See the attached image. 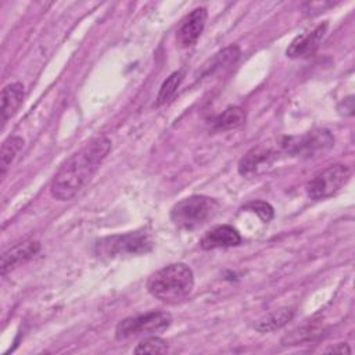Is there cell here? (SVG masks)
<instances>
[{"instance_id":"cell-1","label":"cell","mask_w":355,"mask_h":355,"mask_svg":"<svg viewBox=\"0 0 355 355\" xmlns=\"http://www.w3.org/2000/svg\"><path fill=\"white\" fill-rule=\"evenodd\" d=\"M110 151L111 140L107 136H98L73 153L51 180L50 191L53 197L60 201L75 197L89 183Z\"/></svg>"},{"instance_id":"cell-2","label":"cell","mask_w":355,"mask_h":355,"mask_svg":"<svg viewBox=\"0 0 355 355\" xmlns=\"http://www.w3.org/2000/svg\"><path fill=\"white\" fill-rule=\"evenodd\" d=\"M146 287L154 298L162 302H180L193 291L194 275L186 263H171L151 273Z\"/></svg>"},{"instance_id":"cell-3","label":"cell","mask_w":355,"mask_h":355,"mask_svg":"<svg viewBox=\"0 0 355 355\" xmlns=\"http://www.w3.org/2000/svg\"><path fill=\"white\" fill-rule=\"evenodd\" d=\"M218 202L205 196H190L178 201L171 209V220L183 230H194L209 219L218 211Z\"/></svg>"},{"instance_id":"cell-4","label":"cell","mask_w":355,"mask_h":355,"mask_svg":"<svg viewBox=\"0 0 355 355\" xmlns=\"http://www.w3.org/2000/svg\"><path fill=\"white\" fill-rule=\"evenodd\" d=\"M153 250V240L146 232H129L125 234L101 239L96 244V252L103 257L141 255Z\"/></svg>"},{"instance_id":"cell-5","label":"cell","mask_w":355,"mask_h":355,"mask_svg":"<svg viewBox=\"0 0 355 355\" xmlns=\"http://www.w3.org/2000/svg\"><path fill=\"white\" fill-rule=\"evenodd\" d=\"M334 144V137L327 129H315L301 136H286L282 139V148L295 157L312 158L329 151Z\"/></svg>"},{"instance_id":"cell-6","label":"cell","mask_w":355,"mask_h":355,"mask_svg":"<svg viewBox=\"0 0 355 355\" xmlns=\"http://www.w3.org/2000/svg\"><path fill=\"white\" fill-rule=\"evenodd\" d=\"M172 323L171 313L165 311H150L121 320L115 329L116 340H128L141 334H154L165 330Z\"/></svg>"},{"instance_id":"cell-7","label":"cell","mask_w":355,"mask_h":355,"mask_svg":"<svg viewBox=\"0 0 355 355\" xmlns=\"http://www.w3.org/2000/svg\"><path fill=\"white\" fill-rule=\"evenodd\" d=\"M351 178V169L343 164H334L316 173L306 183V194L311 200H324L336 194Z\"/></svg>"},{"instance_id":"cell-8","label":"cell","mask_w":355,"mask_h":355,"mask_svg":"<svg viewBox=\"0 0 355 355\" xmlns=\"http://www.w3.org/2000/svg\"><path fill=\"white\" fill-rule=\"evenodd\" d=\"M276 153L265 146L251 148L239 162V173L244 178H257L265 173L275 162Z\"/></svg>"},{"instance_id":"cell-9","label":"cell","mask_w":355,"mask_h":355,"mask_svg":"<svg viewBox=\"0 0 355 355\" xmlns=\"http://www.w3.org/2000/svg\"><path fill=\"white\" fill-rule=\"evenodd\" d=\"M207 17V8L197 7L182 21L176 32V42L180 47H190L198 40L205 28Z\"/></svg>"},{"instance_id":"cell-10","label":"cell","mask_w":355,"mask_h":355,"mask_svg":"<svg viewBox=\"0 0 355 355\" xmlns=\"http://www.w3.org/2000/svg\"><path fill=\"white\" fill-rule=\"evenodd\" d=\"M329 24L322 22L318 26H315L312 31L305 32L302 35H298L287 47L286 54L290 58H304L309 57L315 53V50L319 47V43L324 37L327 32Z\"/></svg>"},{"instance_id":"cell-11","label":"cell","mask_w":355,"mask_h":355,"mask_svg":"<svg viewBox=\"0 0 355 355\" xmlns=\"http://www.w3.org/2000/svg\"><path fill=\"white\" fill-rule=\"evenodd\" d=\"M40 250V243L36 240H25L14 244L1 255V275H7L12 269L32 259Z\"/></svg>"},{"instance_id":"cell-12","label":"cell","mask_w":355,"mask_h":355,"mask_svg":"<svg viewBox=\"0 0 355 355\" xmlns=\"http://www.w3.org/2000/svg\"><path fill=\"white\" fill-rule=\"evenodd\" d=\"M241 243L240 233L230 225L215 226L208 230L200 240V247L204 250L234 247Z\"/></svg>"},{"instance_id":"cell-13","label":"cell","mask_w":355,"mask_h":355,"mask_svg":"<svg viewBox=\"0 0 355 355\" xmlns=\"http://www.w3.org/2000/svg\"><path fill=\"white\" fill-rule=\"evenodd\" d=\"M25 89L21 82H14L4 86L1 92V126L18 111L24 101Z\"/></svg>"},{"instance_id":"cell-14","label":"cell","mask_w":355,"mask_h":355,"mask_svg":"<svg viewBox=\"0 0 355 355\" xmlns=\"http://www.w3.org/2000/svg\"><path fill=\"white\" fill-rule=\"evenodd\" d=\"M239 57H240V49L236 44L225 47L223 50L216 53L207 64L202 65L201 76H208L219 69L230 67L239 60Z\"/></svg>"},{"instance_id":"cell-15","label":"cell","mask_w":355,"mask_h":355,"mask_svg":"<svg viewBox=\"0 0 355 355\" xmlns=\"http://www.w3.org/2000/svg\"><path fill=\"white\" fill-rule=\"evenodd\" d=\"M245 122V112L240 107H229L222 114L215 116L212 126L216 130H229L241 126Z\"/></svg>"},{"instance_id":"cell-16","label":"cell","mask_w":355,"mask_h":355,"mask_svg":"<svg viewBox=\"0 0 355 355\" xmlns=\"http://www.w3.org/2000/svg\"><path fill=\"white\" fill-rule=\"evenodd\" d=\"M22 146H24V140L19 136H10L3 141L1 151H0V175H1V178L6 175L7 169L12 164L15 155L19 153Z\"/></svg>"},{"instance_id":"cell-17","label":"cell","mask_w":355,"mask_h":355,"mask_svg":"<svg viewBox=\"0 0 355 355\" xmlns=\"http://www.w3.org/2000/svg\"><path fill=\"white\" fill-rule=\"evenodd\" d=\"M294 315V311L290 309V308H283V309H279V311H275L272 313H269L268 316H265L263 319H261L257 324H255V329L261 333H265V331H272V330H276V329H280L282 326H284L288 320H291Z\"/></svg>"},{"instance_id":"cell-18","label":"cell","mask_w":355,"mask_h":355,"mask_svg":"<svg viewBox=\"0 0 355 355\" xmlns=\"http://www.w3.org/2000/svg\"><path fill=\"white\" fill-rule=\"evenodd\" d=\"M323 336V329L322 327H316V326H305L301 329H297L294 331H291L290 334H287L282 343L284 345H297V344H302V343H309V341H315L318 338H320Z\"/></svg>"},{"instance_id":"cell-19","label":"cell","mask_w":355,"mask_h":355,"mask_svg":"<svg viewBox=\"0 0 355 355\" xmlns=\"http://www.w3.org/2000/svg\"><path fill=\"white\" fill-rule=\"evenodd\" d=\"M182 80H183V71H175L173 73H171L159 89V93L157 97V104L162 105V104L168 103L176 94Z\"/></svg>"},{"instance_id":"cell-20","label":"cell","mask_w":355,"mask_h":355,"mask_svg":"<svg viewBox=\"0 0 355 355\" xmlns=\"http://www.w3.org/2000/svg\"><path fill=\"white\" fill-rule=\"evenodd\" d=\"M169 349L168 343L157 336L147 337L141 340L135 348L136 354H165Z\"/></svg>"},{"instance_id":"cell-21","label":"cell","mask_w":355,"mask_h":355,"mask_svg":"<svg viewBox=\"0 0 355 355\" xmlns=\"http://www.w3.org/2000/svg\"><path fill=\"white\" fill-rule=\"evenodd\" d=\"M245 209L257 214L262 222H269L273 218V208L270 207V204L265 202V201H252L250 204L245 205Z\"/></svg>"},{"instance_id":"cell-22","label":"cell","mask_w":355,"mask_h":355,"mask_svg":"<svg viewBox=\"0 0 355 355\" xmlns=\"http://www.w3.org/2000/svg\"><path fill=\"white\" fill-rule=\"evenodd\" d=\"M338 111H340V114H344V115H352L354 114V97L349 96V97L344 98L338 105Z\"/></svg>"},{"instance_id":"cell-23","label":"cell","mask_w":355,"mask_h":355,"mask_svg":"<svg viewBox=\"0 0 355 355\" xmlns=\"http://www.w3.org/2000/svg\"><path fill=\"white\" fill-rule=\"evenodd\" d=\"M327 352H340V354L347 352V354H351V348H349L347 344H338V345H336V347L329 348Z\"/></svg>"}]
</instances>
